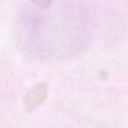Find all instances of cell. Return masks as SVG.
Wrapping results in <instances>:
<instances>
[{
    "mask_svg": "<svg viewBox=\"0 0 128 128\" xmlns=\"http://www.w3.org/2000/svg\"><path fill=\"white\" fill-rule=\"evenodd\" d=\"M46 95V89L43 84H38L36 87H34L26 97V105L33 109L35 108L39 103L42 102V100L45 98Z\"/></svg>",
    "mask_w": 128,
    "mask_h": 128,
    "instance_id": "1",
    "label": "cell"
}]
</instances>
